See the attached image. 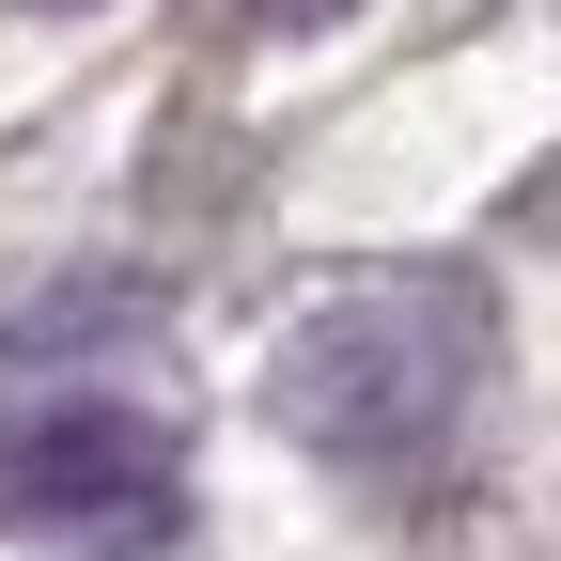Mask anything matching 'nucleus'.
<instances>
[{
	"label": "nucleus",
	"mask_w": 561,
	"mask_h": 561,
	"mask_svg": "<svg viewBox=\"0 0 561 561\" xmlns=\"http://www.w3.org/2000/svg\"><path fill=\"white\" fill-rule=\"evenodd\" d=\"M483 359H500L483 280L421 265V280H359V297L297 312L280 359H265V405H280L297 453L375 468V483H421V468H453L468 405H483Z\"/></svg>",
	"instance_id": "1"
},
{
	"label": "nucleus",
	"mask_w": 561,
	"mask_h": 561,
	"mask_svg": "<svg viewBox=\"0 0 561 561\" xmlns=\"http://www.w3.org/2000/svg\"><path fill=\"white\" fill-rule=\"evenodd\" d=\"M0 530L16 546H172L187 453L125 390H16L0 405Z\"/></svg>",
	"instance_id": "2"
},
{
	"label": "nucleus",
	"mask_w": 561,
	"mask_h": 561,
	"mask_svg": "<svg viewBox=\"0 0 561 561\" xmlns=\"http://www.w3.org/2000/svg\"><path fill=\"white\" fill-rule=\"evenodd\" d=\"M265 16H280V32H312V16H359V0H265Z\"/></svg>",
	"instance_id": "3"
},
{
	"label": "nucleus",
	"mask_w": 561,
	"mask_h": 561,
	"mask_svg": "<svg viewBox=\"0 0 561 561\" xmlns=\"http://www.w3.org/2000/svg\"><path fill=\"white\" fill-rule=\"evenodd\" d=\"M16 16H94V0H16Z\"/></svg>",
	"instance_id": "4"
}]
</instances>
